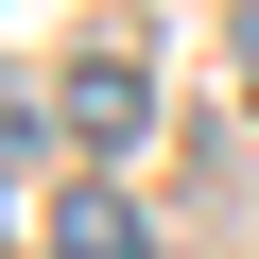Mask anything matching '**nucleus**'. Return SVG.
<instances>
[{"label":"nucleus","instance_id":"nucleus-3","mask_svg":"<svg viewBox=\"0 0 259 259\" xmlns=\"http://www.w3.org/2000/svg\"><path fill=\"white\" fill-rule=\"evenodd\" d=\"M242 104H259V18H242Z\"/></svg>","mask_w":259,"mask_h":259},{"label":"nucleus","instance_id":"nucleus-1","mask_svg":"<svg viewBox=\"0 0 259 259\" xmlns=\"http://www.w3.org/2000/svg\"><path fill=\"white\" fill-rule=\"evenodd\" d=\"M52 121H69L87 156H139V139H156V69H139V52H87V69L52 87Z\"/></svg>","mask_w":259,"mask_h":259},{"label":"nucleus","instance_id":"nucleus-2","mask_svg":"<svg viewBox=\"0 0 259 259\" xmlns=\"http://www.w3.org/2000/svg\"><path fill=\"white\" fill-rule=\"evenodd\" d=\"M35 259H156V225L121 207V173H87V190L52 207V242H35Z\"/></svg>","mask_w":259,"mask_h":259}]
</instances>
